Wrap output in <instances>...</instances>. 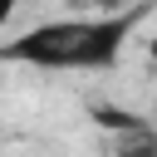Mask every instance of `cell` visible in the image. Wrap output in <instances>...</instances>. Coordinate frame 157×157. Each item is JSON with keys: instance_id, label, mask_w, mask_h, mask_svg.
Wrapping results in <instances>:
<instances>
[{"instance_id": "6da1fadb", "label": "cell", "mask_w": 157, "mask_h": 157, "mask_svg": "<svg viewBox=\"0 0 157 157\" xmlns=\"http://www.w3.org/2000/svg\"><path fill=\"white\" fill-rule=\"evenodd\" d=\"M132 15H74V20H44L15 39L0 44V64H29V69H113L123 59Z\"/></svg>"}, {"instance_id": "7a4b0ae2", "label": "cell", "mask_w": 157, "mask_h": 157, "mask_svg": "<svg viewBox=\"0 0 157 157\" xmlns=\"http://www.w3.org/2000/svg\"><path fill=\"white\" fill-rule=\"evenodd\" d=\"M93 123H98V128H108V132H137V128H147L137 113L113 108V103H93Z\"/></svg>"}, {"instance_id": "3957f363", "label": "cell", "mask_w": 157, "mask_h": 157, "mask_svg": "<svg viewBox=\"0 0 157 157\" xmlns=\"http://www.w3.org/2000/svg\"><path fill=\"white\" fill-rule=\"evenodd\" d=\"M113 157H157V132H152V128L118 132V142H113Z\"/></svg>"}, {"instance_id": "277c9868", "label": "cell", "mask_w": 157, "mask_h": 157, "mask_svg": "<svg viewBox=\"0 0 157 157\" xmlns=\"http://www.w3.org/2000/svg\"><path fill=\"white\" fill-rule=\"evenodd\" d=\"M20 5H25V0H0V29L15 20V10H20Z\"/></svg>"}, {"instance_id": "5b68a950", "label": "cell", "mask_w": 157, "mask_h": 157, "mask_svg": "<svg viewBox=\"0 0 157 157\" xmlns=\"http://www.w3.org/2000/svg\"><path fill=\"white\" fill-rule=\"evenodd\" d=\"M147 59H152V69H157V34L147 39Z\"/></svg>"}]
</instances>
